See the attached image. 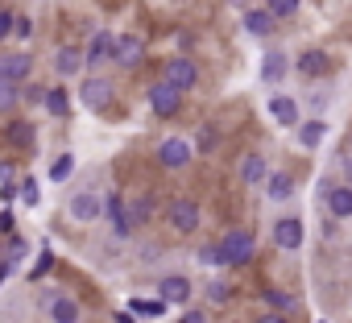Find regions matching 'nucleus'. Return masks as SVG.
I'll use <instances>...</instances> for the list:
<instances>
[{"label": "nucleus", "mask_w": 352, "mask_h": 323, "mask_svg": "<svg viewBox=\"0 0 352 323\" xmlns=\"http://www.w3.org/2000/svg\"><path fill=\"white\" fill-rule=\"evenodd\" d=\"M183 96L187 91H179L170 79H157V83H149V108H153V116H162V120H170L174 112L183 108Z\"/></svg>", "instance_id": "obj_1"}, {"label": "nucleus", "mask_w": 352, "mask_h": 323, "mask_svg": "<svg viewBox=\"0 0 352 323\" xmlns=\"http://www.w3.org/2000/svg\"><path fill=\"white\" fill-rule=\"evenodd\" d=\"M166 220H170V228L179 232V236H191L195 228H199V203L195 199H170V208H166Z\"/></svg>", "instance_id": "obj_2"}, {"label": "nucleus", "mask_w": 352, "mask_h": 323, "mask_svg": "<svg viewBox=\"0 0 352 323\" xmlns=\"http://www.w3.org/2000/svg\"><path fill=\"white\" fill-rule=\"evenodd\" d=\"M79 100H83V108H91V112H104V108L116 100V83H112V79H100V75H91V79H83V83H79Z\"/></svg>", "instance_id": "obj_3"}, {"label": "nucleus", "mask_w": 352, "mask_h": 323, "mask_svg": "<svg viewBox=\"0 0 352 323\" xmlns=\"http://www.w3.org/2000/svg\"><path fill=\"white\" fill-rule=\"evenodd\" d=\"M220 245H224V253H228V265H249L253 253H257V241H253L249 228H228Z\"/></svg>", "instance_id": "obj_4"}, {"label": "nucleus", "mask_w": 352, "mask_h": 323, "mask_svg": "<svg viewBox=\"0 0 352 323\" xmlns=\"http://www.w3.org/2000/svg\"><path fill=\"white\" fill-rule=\"evenodd\" d=\"M162 79H170L179 91H191L195 83H199V67L187 58V54H174V58H166V67H162Z\"/></svg>", "instance_id": "obj_5"}, {"label": "nucleus", "mask_w": 352, "mask_h": 323, "mask_svg": "<svg viewBox=\"0 0 352 323\" xmlns=\"http://www.w3.org/2000/svg\"><path fill=\"white\" fill-rule=\"evenodd\" d=\"M191 157H195V145H191L187 137H166L162 149H157V162H162L166 170H183Z\"/></svg>", "instance_id": "obj_6"}, {"label": "nucleus", "mask_w": 352, "mask_h": 323, "mask_svg": "<svg viewBox=\"0 0 352 323\" xmlns=\"http://www.w3.org/2000/svg\"><path fill=\"white\" fill-rule=\"evenodd\" d=\"M141 58H145V42H141L137 34H120V38L112 42V63H116V67L133 71V67H141Z\"/></svg>", "instance_id": "obj_7"}, {"label": "nucleus", "mask_w": 352, "mask_h": 323, "mask_svg": "<svg viewBox=\"0 0 352 323\" xmlns=\"http://www.w3.org/2000/svg\"><path fill=\"white\" fill-rule=\"evenodd\" d=\"M274 245H278L282 253H298V249H302V220H298V216H282V220L274 224Z\"/></svg>", "instance_id": "obj_8"}, {"label": "nucleus", "mask_w": 352, "mask_h": 323, "mask_svg": "<svg viewBox=\"0 0 352 323\" xmlns=\"http://www.w3.org/2000/svg\"><path fill=\"white\" fill-rule=\"evenodd\" d=\"M100 195L96 191H79V195H71V220H79V224H91V220H100Z\"/></svg>", "instance_id": "obj_9"}, {"label": "nucleus", "mask_w": 352, "mask_h": 323, "mask_svg": "<svg viewBox=\"0 0 352 323\" xmlns=\"http://www.w3.org/2000/svg\"><path fill=\"white\" fill-rule=\"evenodd\" d=\"M30 71H34V58H30L25 50H9L5 58H0V79H13V83H21Z\"/></svg>", "instance_id": "obj_10"}, {"label": "nucleus", "mask_w": 352, "mask_h": 323, "mask_svg": "<svg viewBox=\"0 0 352 323\" xmlns=\"http://www.w3.org/2000/svg\"><path fill=\"white\" fill-rule=\"evenodd\" d=\"M327 216L331 220H348L352 216V187L348 183H340V187H327Z\"/></svg>", "instance_id": "obj_11"}, {"label": "nucleus", "mask_w": 352, "mask_h": 323, "mask_svg": "<svg viewBox=\"0 0 352 323\" xmlns=\"http://www.w3.org/2000/svg\"><path fill=\"white\" fill-rule=\"evenodd\" d=\"M157 294H162L166 302H187V298H191V278H183V274H166V278L157 282Z\"/></svg>", "instance_id": "obj_12"}, {"label": "nucleus", "mask_w": 352, "mask_h": 323, "mask_svg": "<svg viewBox=\"0 0 352 323\" xmlns=\"http://www.w3.org/2000/svg\"><path fill=\"white\" fill-rule=\"evenodd\" d=\"M286 71H290V58H286V50H265V63H261V79H265L270 87H278V83L286 79Z\"/></svg>", "instance_id": "obj_13"}, {"label": "nucleus", "mask_w": 352, "mask_h": 323, "mask_svg": "<svg viewBox=\"0 0 352 323\" xmlns=\"http://www.w3.org/2000/svg\"><path fill=\"white\" fill-rule=\"evenodd\" d=\"M270 116H274L278 129H298V104L290 96H274L270 100Z\"/></svg>", "instance_id": "obj_14"}, {"label": "nucleus", "mask_w": 352, "mask_h": 323, "mask_svg": "<svg viewBox=\"0 0 352 323\" xmlns=\"http://www.w3.org/2000/svg\"><path fill=\"white\" fill-rule=\"evenodd\" d=\"M104 212H108V224H112L116 236H129V232H133V216H129V208H124L120 195H112V199L104 203Z\"/></svg>", "instance_id": "obj_15"}, {"label": "nucleus", "mask_w": 352, "mask_h": 323, "mask_svg": "<svg viewBox=\"0 0 352 323\" xmlns=\"http://www.w3.org/2000/svg\"><path fill=\"white\" fill-rule=\"evenodd\" d=\"M245 30H249L253 38H270V34L278 30V17H274L270 9H249V13H245Z\"/></svg>", "instance_id": "obj_16"}, {"label": "nucleus", "mask_w": 352, "mask_h": 323, "mask_svg": "<svg viewBox=\"0 0 352 323\" xmlns=\"http://www.w3.org/2000/svg\"><path fill=\"white\" fill-rule=\"evenodd\" d=\"M83 63H87V54H83L79 46H63V50L54 54V71H58V75H79Z\"/></svg>", "instance_id": "obj_17"}, {"label": "nucleus", "mask_w": 352, "mask_h": 323, "mask_svg": "<svg viewBox=\"0 0 352 323\" xmlns=\"http://www.w3.org/2000/svg\"><path fill=\"white\" fill-rule=\"evenodd\" d=\"M270 175H265V157L261 153H245L241 157V183H249V187H257V183H265Z\"/></svg>", "instance_id": "obj_18"}, {"label": "nucleus", "mask_w": 352, "mask_h": 323, "mask_svg": "<svg viewBox=\"0 0 352 323\" xmlns=\"http://www.w3.org/2000/svg\"><path fill=\"white\" fill-rule=\"evenodd\" d=\"M112 42H116V34H108V30H100L91 42H87V63H104V58H112Z\"/></svg>", "instance_id": "obj_19"}, {"label": "nucleus", "mask_w": 352, "mask_h": 323, "mask_svg": "<svg viewBox=\"0 0 352 323\" xmlns=\"http://www.w3.org/2000/svg\"><path fill=\"white\" fill-rule=\"evenodd\" d=\"M327 67H331V63H327V54H323V50H307V54L298 58V71H302L307 79H319V75H327Z\"/></svg>", "instance_id": "obj_20"}, {"label": "nucleus", "mask_w": 352, "mask_h": 323, "mask_svg": "<svg viewBox=\"0 0 352 323\" xmlns=\"http://www.w3.org/2000/svg\"><path fill=\"white\" fill-rule=\"evenodd\" d=\"M265 191H270L274 203H286V199L294 195V179H290V175H270V179H265Z\"/></svg>", "instance_id": "obj_21"}, {"label": "nucleus", "mask_w": 352, "mask_h": 323, "mask_svg": "<svg viewBox=\"0 0 352 323\" xmlns=\"http://www.w3.org/2000/svg\"><path fill=\"white\" fill-rule=\"evenodd\" d=\"M50 319L54 323H79V302L75 298H50Z\"/></svg>", "instance_id": "obj_22"}, {"label": "nucleus", "mask_w": 352, "mask_h": 323, "mask_svg": "<svg viewBox=\"0 0 352 323\" xmlns=\"http://www.w3.org/2000/svg\"><path fill=\"white\" fill-rule=\"evenodd\" d=\"M323 133H327L323 120H307V124H298V145H302V149H315V145L323 141Z\"/></svg>", "instance_id": "obj_23"}, {"label": "nucleus", "mask_w": 352, "mask_h": 323, "mask_svg": "<svg viewBox=\"0 0 352 323\" xmlns=\"http://www.w3.org/2000/svg\"><path fill=\"white\" fill-rule=\"evenodd\" d=\"M129 311L133 315H145V319H157L162 311H166V298L157 294V298H129Z\"/></svg>", "instance_id": "obj_24"}, {"label": "nucleus", "mask_w": 352, "mask_h": 323, "mask_svg": "<svg viewBox=\"0 0 352 323\" xmlns=\"http://www.w3.org/2000/svg\"><path fill=\"white\" fill-rule=\"evenodd\" d=\"M42 100H46V112H50V116H58V120L71 112V104H67V91H63V87H50Z\"/></svg>", "instance_id": "obj_25"}, {"label": "nucleus", "mask_w": 352, "mask_h": 323, "mask_svg": "<svg viewBox=\"0 0 352 323\" xmlns=\"http://www.w3.org/2000/svg\"><path fill=\"white\" fill-rule=\"evenodd\" d=\"M265 302H270L274 311H286V315H294V311H298V298H294V294H286V290H265Z\"/></svg>", "instance_id": "obj_26"}, {"label": "nucleus", "mask_w": 352, "mask_h": 323, "mask_svg": "<svg viewBox=\"0 0 352 323\" xmlns=\"http://www.w3.org/2000/svg\"><path fill=\"white\" fill-rule=\"evenodd\" d=\"M17 100H21V87H17L13 79H0V112L17 108Z\"/></svg>", "instance_id": "obj_27"}, {"label": "nucleus", "mask_w": 352, "mask_h": 323, "mask_svg": "<svg viewBox=\"0 0 352 323\" xmlns=\"http://www.w3.org/2000/svg\"><path fill=\"white\" fill-rule=\"evenodd\" d=\"M9 137H13V145L30 149V145H34V124H30V120H17V124L9 129Z\"/></svg>", "instance_id": "obj_28"}, {"label": "nucleus", "mask_w": 352, "mask_h": 323, "mask_svg": "<svg viewBox=\"0 0 352 323\" xmlns=\"http://www.w3.org/2000/svg\"><path fill=\"white\" fill-rule=\"evenodd\" d=\"M129 216H133V224H149V216H153V199H149V195H141V199L129 208Z\"/></svg>", "instance_id": "obj_29"}, {"label": "nucleus", "mask_w": 352, "mask_h": 323, "mask_svg": "<svg viewBox=\"0 0 352 323\" xmlns=\"http://www.w3.org/2000/svg\"><path fill=\"white\" fill-rule=\"evenodd\" d=\"M199 261H204V265H228V253H224V245L216 241V245H204Z\"/></svg>", "instance_id": "obj_30"}, {"label": "nucleus", "mask_w": 352, "mask_h": 323, "mask_svg": "<svg viewBox=\"0 0 352 323\" xmlns=\"http://www.w3.org/2000/svg\"><path fill=\"white\" fill-rule=\"evenodd\" d=\"M71 166H75V157H71V153H58L54 166H50V183H63V179L71 175Z\"/></svg>", "instance_id": "obj_31"}, {"label": "nucleus", "mask_w": 352, "mask_h": 323, "mask_svg": "<svg viewBox=\"0 0 352 323\" xmlns=\"http://www.w3.org/2000/svg\"><path fill=\"white\" fill-rule=\"evenodd\" d=\"M298 5H302V0H265V9H270L274 17H294Z\"/></svg>", "instance_id": "obj_32"}, {"label": "nucleus", "mask_w": 352, "mask_h": 323, "mask_svg": "<svg viewBox=\"0 0 352 323\" xmlns=\"http://www.w3.org/2000/svg\"><path fill=\"white\" fill-rule=\"evenodd\" d=\"M216 141H220V137H216V129H212V124H204V129H199V137H195V149H199V153H216Z\"/></svg>", "instance_id": "obj_33"}, {"label": "nucleus", "mask_w": 352, "mask_h": 323, "mask_svg": "<svg viewBox=\"0 0 352 323\" xmlns=\"http://www.w3.org/2000/svg\"><path fill=\"white\" fill-rule=\"evenodd\" d=\"M25 253H30V245H25L21 236H13V245H9V261H21Z\"/></svg>", "instance_id": "obj_34"}, {"label": "nucleus", "mask_w": 352, "mask_h": 323, "mask_svg": "<svg viewBox=\"0 0 352 323\" xmlns=\"http://www.w3.org/2000/svg\"><path fill=\"white\" fill-rule=\"evenodd\" d=\"M13 25H17V17L0 9V38H9V34H13Z\"/></svg>", "instance_id": "obj_35"}, {"label": "nucleus", "mask_w": 352, "mask_h": 323, "mask_svg": "<svg viewBox=\"0 0 352 323\" xmlns=\"http://www.w3.org/2000/svg\"><path fill=\"white\" fill-rule=\"evenodd\" d=\"M50 265H54V253H50V249H46V253H42V257H38V265H34V278H42V274H46V269H50Z\"/></svg>", "instance_id": "obj_36"}, {"label": "nucleus", "mask_w": 352, "mask_h": 323, "mask_svg": "<svg viewBox=\"0 0 352 323\" xmlns=\"http://www.w3.org/2000/svg\"><path fill=\"white\" fill-rule=\"evenodd\" d=\"M208 294H212L216 302H224V298H228V286H220V282H212V286H208Z\"/></svg>", "instance_id": "obj_37"}, {"label": "nucleus", "mask_w": 352, "mask_h": 323, "mask_svg": "<svg viewBox=\"0 0 352 323\" xmlns=\"http://www.w3.org/2000/svg\"><path fill=\"white\" fill-rule=\"evenodd\" d=\"M21 199H25V203H38V187H34V183H25V187H21Z\"/></svg>", "instance_id": "obj_38"}, {"label": "nucleus", "mask_w": 352, "mask_h": 323, "mask_svg": "<svg viewBox=\"0 0 352 323\" xmlns=\"http://www.w3.org/2000/svg\"><path fill=\"white\" fill-rule=\"evenodd\" d=\"M179 323H208V315H204V311H187Z\"/></svg>", "instance_id": "obj_39"}, {"label": "nucleus", "mask_w": 352, "mask_h": 323, "mask_svg": "<svg viewBox=\"0 0 352 323\" xmlns=\"http://www.w3.org/2000/svg\"><path fill=\"white\" fill-rule=\"evenodd\" d=\"M257 323H286V315L282 311H270V315H257Z\"/></svg>", "instance_id": "obj_40"}, {"label": "nucleus", "mask_w": 352, "mask_h": 323, "mask_svg": "<svg viewBox=\"0 0 352 323\" xmlns=\"http://www.w3.org/2000/svg\"><path fill=\"white\" fill-rule=\"evenodd\" d=\"M0 232H13V212H0Z\"/></svg>", "instance_id": "obj_41"}, {"label": "nucleus", "mask_w": 352, "mask_h": 323, "mask_svg": "<svg viewBox=\"0 0 352 323\" xmlns=\"http://www.w3.org/2000/svg\"><path fill=\"white\" fill-rule=\"evenodd\" d=\"M112 323H133V315H129V311H116V315H112Z\"/></svg>", "instance_id": "obj_42"}, {"label": "nucleus", "mask_w": 352, "mask_h": 323, "mask_svg": "<svg viewBox=\"0 0 352 323\" xmlns=\"http://www.w3.org/2000/svg\"><path fill=\"white\" fill-rule=\"evenodd\" d=\"M9 269H13V261H0V286H5V278H9Z\"/></svg>", "instance_id": "obj_43"}, {"label": "nucleus", "mask_w": 352, "mask_h": 323, "mask_svg": "<svg viewBox=\"0 0 352 323\" xmlns=\"http://www.w3.org/2000/svg\"><path fill=\"white\" fill-rule=\"evenodd\" d=\"M344 166H348V179H352V162H344Z\"/></svg>", "instance_id": "obj_44"}]
</instances>
